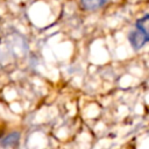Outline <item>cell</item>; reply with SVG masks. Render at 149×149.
Segmentation results:
<instances>
[{
    "label": "cell",
    "instance_id": "obj_1",
    "mask_svg": "<svg viewBox=\"0 0 149 149\" xmlns=\"http://www.w3.org/2000/svg\"><path fill=\"white\" fill-rule=\"evenodd\" d=\"M128 40H129L130 45H132L135 50L141 49L146 43L149 42V37H148L147 35H144L142 31L137 30L136 28L133 29V30L128 34Z\"/></svg>",
    "mask_w": 149,
    "mask_h": 149
},
{
    "label": "cell",
    "instance_id": "obj_2",
    "mask_svg": "<svg viewBox=\"0 0 149 149\" xmlns=\"http://www.w3.org/2000/svg\"><path fill=\"white\" fill-rule=\"evenodd\" d=\"M135 28L149 37V14L143 15L135 22Z\"/></svg>",
    "mask_w": 149,
    "mask_h": 149
},
{
    "label": "cell",
    "instance_id": "obj_3",
    "mask_svg": "<svg viewBox=\"0 0 149 149\" xmlns=\"http://www.w3.org/2000/svg\"><path fill=\"white\" fill-rule=\"evenodd\" d=\"M107 0H81V3L85 9L87 10H95L100 7H102Z\"/></svg>",
    "mask_w": 149,
    "mask_h": 149
},
{
    "label": "cell",
    "instance_id": "obj_4",
    "mask_svg": "<svg viewBox=\"0 0 149 149\" xmlns=\"http://www.w3.org/2000/svg\"><path fill=\"white\" fill-rule=\"evenodd\" d=\"M19 139H20V134H19V133H10V134L6 135V136L0 141V143H1V146H3V147H8V146H13V144L17 143Z\"/></svg>",
    "mask_w": 149,
    "mask_h": 149
}]
</instances>
